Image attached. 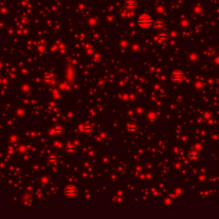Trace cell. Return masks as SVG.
Instances as JSON below:
<instances>
[{
    "label": "cell",
    "instance_id": "obj_1",
    "mask_svg": "<svg viewBox=\"0 0 219 219\" xmlns=\"http://www.w3.org/2000/svg\"><path fill=\"white\" fill-rule=\"evenodd\" d=\"M153 18L150 15L142 14L136 19V23L139 28L146 29L153 25Z\"/></svg>",
    "mask_w": 219,
    "mask_h": 219
},
{
    "label": "cell",
    "instance_id": "obj_2",
    "mask_svg": "<svg viewBox=\"0 0 219 219\" xmlns=\"http://www.w3.org/2000/svg\"><path fill=\"white\" fill-rule=\"evenodd\" d=\"M79 193V189L78 187L75 186V185H72V184H69V185H67L64 189H63V193L64 195L69 198V199H73L75 197L77 196Z\"/></svg>",
    "mask_w": 219,
    "mask_h": 219
},
{
    "label": "cell",
    "instance_id": "obj_3",
    "mask_svg": "<svg viewBox=\"0 0 219 219\" xmlns=\"http://www.w3.org/2000/svg\"><path fill=\"white\" fill-rule=\"evenodd\" d=\"M170 79L174 83H181L185 79V75L181 69H175L171 73Z\"/></svg>",
    "mask_w": 219,
    "mask_h": 219
},
{
    "label": "cell",
    "instance_id": "obj_4",
    "mask_svg": "<svg viewBox=\"0 0 219 219\" xmlns=\"http://www.w3.org/2000/svg\"><path fill=\"white\" fill-rule=\"evenodd\" d=\"M187 157H188V158H189L191 161H193V162H197V161H199V158H200V153H199L197 150L193 149V150L189 151V152H188V154H187Z\"/></svg>",
    "mask_w": 219,
    "mask_h": 219
},
{
    "label": "cell",
    "instance_id": "obj_5",
    "mask_svg": "<svg viewBox=\"0 0 219 219\" xmlns=\"http://www.w3.org/2000/svg\"><path fill=\"white\" fill-rule=\"evenodd\" d=\"M64 150H65V152H66L67 154H69V155H73V154H75V153L76 152L77 147H76V146L74 145V144H68V145H66Z\"/></svg>",
    "mask_w": 219,
    "mask_h": 219
},
{
    "label": "cell",
    "instance_id": "obj_6",
    "mask_svg": "<svg viewBox=\"0 0 219 219\" xmlns=\"http://www.w3.org/2000/svg\"><path fill=\"white\" fill-rule=\"evenodd\" d=\"M125 9H129V10H132L134 9L137 6V3L135 0H127L124 3Z\"/></svg>",
    "mask_w": 219,
    "mask_h": 219
},
{
    "label": "cell",
    "instance_id": "obj_7",
    "mask_svg": "<svg viewBox=\"0 0 219 219\" xmlns=\"http://www.w3.org/2000/svg\"><path fill=\"white\" fill-rule=\"evenodd\" d=\"M164 24H165V23H164V20H162V19H160V18L155 19V20L153 21V26H154L156 28H158V29L163 28L164 26Z\"/></svg>",
    "mask_w": 219,
    "mask_h": 219
},
{
    "label": "cell",
    "instance_id": "obj_8",
    "mask_svg": "<svg viewBox=\"0 0 219 219\" xmlns=\"http://www.w3.org/2000/svg\"><path fill=\"white\" fill-rule=\"evenodd\" d=\"M47 163L48 164H57V162L58 161V157L56 154H51L47 157Z\"/></svg>",
    "mask_w": 219,
    "mask_h": 219
},
{
    "label": "cell",
    "instance_id": "obj_9",
    "mask_svg": "<svg viewBox=\"0 0 219 219\" xmlns=\"http://www.w3.org/2000/svg\"><path fill=\"white\" fill-rule=\"evenodd\" d=\"M63 127L62 125H57V126H55V127L51 129V133L52 134H60V133H63Z\"/></svg>",
    "mask_w": 219,
    "mask_h": 219
},
{
    "label": "cell",
    "instance_id": "obj_10",
    "mask_svg": "<svg viewBox=\"0 0 219 219\" xmlns=\"http://www.w3.org/2000/svg\"><path fill=\"white\" fill-rule=\"evenodd\" d=\"M127 129H128V131L129 132L134 133V132H136L139 129V126L137 124H135V123H130V124L128 125Z\"/></svg>",
    "mask_w": 219,
    "mask_h": 219
},
{
    "label": "cell",
    "instance_id": "obj_11",
    "mask_svg": "<svg viewBox=\"0 0 219 219\" xmlns=\"http://www.w3.org/2000/svg\"><path fill=\"white\" fill-rule=\"evenodd\" d=\"M169 38V34L166 33V32H162L158 34V39L160 40V41H165L167 39Z\"/></svg>",
    "mask_w": 219,
    "mask_h": 219
},
{
    "label": "cell",
    "instance_id": "obj_12",
    "mask_svg": "<svg viewBox=\"0 0 219 219\" xmlns=\"http://www.w3.org/2000/svg\"><path fill=\"white\" fill-rule=\"evenodd\" d=\"M92 130V125L91 124H86L85 125V127H84V131L86 132V133H90V132Z\"/></svg>",
    "mask_w": 219,
    "mask_h": 219
},
{
    "label": "cell",
    "instance_id": "obj_13",
    "mask_svg": "<svg viewBox=\"0 0 219 219\" xmlns=\"http://www.w3.org/2000/svg\"><path fill=\"white\" fill-rule=\"evenodd\" d=\"M51 80H52V77L49 76V75H44L43 77V81L44 82H51Z\"/></svg>",
    "mask_w": 219,
    "mask_h": 219
}]
</instances>
